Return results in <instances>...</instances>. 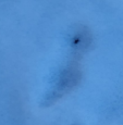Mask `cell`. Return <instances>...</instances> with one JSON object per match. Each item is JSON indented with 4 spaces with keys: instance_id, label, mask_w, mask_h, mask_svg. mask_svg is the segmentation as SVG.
I'll return each instance as SVG.
<instances>
[{
    "instance_id": "obj_2",
    "label": "cell",
    "mask_w": 123,
    "mask_h": 125,
    "mask_svg": "<svg viewBox=\"0 0 123 125\" xmlns=\"http://www.w3.org/2000/svg\"><path fill=\"white\" fill-rule=\"evenodd\" d=\"M93 42L91 32L84 25H78L71 35V49L74 59H79L82 54L90 47Z\"/></svg>"
},
{
    "instance_id": "obj_1",
    "label": "cell",
    "mask_w": 123,
    "mask_h": 125,
    "mask_svg": "<svg viewBox=\"0 0 123 125\" xmlns=\"http://www.w3.org/2000/svg\"><path fill=\"white\" fill-rule=\"evenodd\" d=\"M82 80V70L78 59H73L70 64L60 73L54 89L48 94L45 99V104L50 105L58 99L62 98L66 94L73 90Z\"/></svg>"
}]
</instances>
